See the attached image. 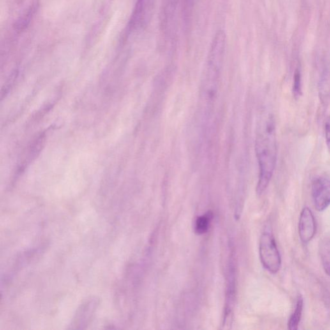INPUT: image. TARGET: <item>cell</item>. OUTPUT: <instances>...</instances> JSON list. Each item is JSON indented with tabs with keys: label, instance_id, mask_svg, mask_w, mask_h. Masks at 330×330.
<instances>
[{
	"label": "cell",
	"instance_id": "6da1fadb",
	"mask_svg": "<svg viewBox=\"0 0 330 330\" xmlns=\"http://www.w3.org/2000/svg\"><path fill=\"white\" fill-rule=\"evenodd\" d=\"M255 153L258 165L256 191L262 195L267 190L276 169L278 159L276 124L274 115L263 114L258 121L255 137Z\"/></svg>",
	"mask_w": 330,
	"mask_h": 330
},
{
	"label": "cell",
	"instance_id": "7a4b0ae2",
	"mask_svg": "<svg viewBox=\"0 0 330 330\" xmlns=\"http://www.w3.org/2000/svg\"><path fill=\"white\" fill-rule=\"evenodd\" d=\"M259 256L262 266L271 274H277L281 267V256L276 239L271 232L262 233L259 241Z\"/></svg>",
	"mask_w": 330,
	"mask_h": 330
},
{
	"label": "cell",
	"instance_id": "3957f363",
	"mask_svg": "<svg viewBox=\"0 0 330 330\" xmlns=\"http://www.w3.org/2000/svg\"><path fill=\"white\" fill-rule=\"evenodd\" d=\"M229 263H228L227 292H226V302L225 317L223 320V326L232 325L233 319V309H234L236 293V269L234 253H231Z\"/></svg>",
	"mask_w": 330,
	"mask_h": 330
},
{
	"label": "cell",
	"instance_id": "277c9868",
	"mask_svg": "<svg viewBox=\"0 0 330 330\" xmlns=\"http://www.w3.org/2000/svg\"><path fill=\"white\" fill-rule=\"evenodd\" d=\"M99 306V299L91 297L81 304L70 325V329H85L92 322Z\"/></svg>",
	"mask_w": 330,
	"mask_h": 330
},
{
	"label": "cell",
	"instance_id": "5b68a950",
	"mask_svg": "<svg viewBox=\"0 0 330 330\" xmlns=\"http://www.w3.org/2000/svg\"><path fill=\"white\" fill-rule=\"evenodd\" d=\"M311 193L313 204L318 212H323L330 205V179L318 177L313 181Z\"/></svg>",
	"mask_w": 330,
	"mask_h": 330
},
{
	"label": "cell",
	"instance_id": "8992f818",
	"mask_svg": "<svg viewBox=\"0 0 330 330\" xmlns=\"http://www.w3.org/2000/svg\"><path fill=\"white\" fill-rule=\"evenodd\" d=\"M299 235L302 243L308 244L314 237L317 226L313 212L308 207L302 210L299 221Z\"/></svg>",
	"mask_w": 330,
	"mask_h": 330
},
{
	"label": "cell",
	"instance_id": "52a82bcc",
	"mask_svg": "<svg viewBox=\"0 0 330 330\" xmlns=\"http://www.w3.org/2000/svg\"><path fill=\"white\" fill-rule=\"evenodd\" d=\"M303 307V298H302L301 295H299L297 299L294 312L292 313L289 320H288V329L290 330H297L298 329L300 322H301Z\"/></svg>",
	"mask_w": 330,
	"mask_h": 330
},
{
	"label": "cell",
	"instance_id": "ba28073f",
	"mask_svg": "<svg viewBox=\"0 0 330 330\" xmlns=\"http://www.w3.org/2000/svg\"><path fill=\"white\" fill-rule=\"evenodd\" d=\"M318 96L322 105L325 106L330 101V76L324 74L318 83Z\"/></svg>",
	"mask_w": 330,
	"mask_h": 330
},
{
	"label": "cell",
	"instance_id": "9c48e42d",
	"mask_svg": "<svg viewBox=\"0 0 330 330\" xmlns=\"http://www.w3.org/2000/svg\"><path fill=\"white\" fill-rule=\"evenodd\" d=\"M213 218L211 212H208L205 214L198 217L195 223V232L197 235H203L209 230L210 226Z\"/></svg>",
	"mask_w": 330,
	"mask_h": 330
},
{
	"label": "cell",
	"instance_id": "30bf717a",
	"mask_svg": "<svg viewBox=\"0 0 330 330\" xmlns=\"http://www.w3.org/2000/svg\"><path fill=\"white\" fill-rule=\"evenodd\" d=\"M320 255L323 269L326 274L330 276V239L322 243L320 248Z\"/></svg>",
	"mask_w": 330,
	"mask_h": 330
},
{
	"label": "cell",
	"instance_id": "8fae6325",
	"mask_svg": "<svg viewBox=\"0 0 330 330\" xmlns=\"http://www.w3.org/2000/svg\"><path fill=\"white\" fill-rule=\"evenodd\" d=\"M292 91L295 98H299L302 96V76L299 69H297L294 73Z\"/></svg>",
	"mask_w": 330,
	"mask_h": 330
},
{
	"label": "cell",
	"instance_id": "7c38bea8",
	"mask_svg": "<svg viewBox=\"0 0 330 330\" xmlns=\"http://www.w3.org/2000/svg\"><path fill=\"white\" fill-rule=\"evenodd\" d=\"M325 140L327 149L330 152V116L327 117L324 124Z\"/></svg>",
	"mask_w": 330,
	"mask_h": 330
}]
</instances>
